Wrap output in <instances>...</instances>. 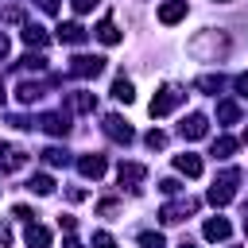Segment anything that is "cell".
<instances>
[{
    "label": "cell",
    "instance_id": "836d02e7",
    "mask_svg": "<svg viewBox=\"0 0 248 248\" xmlns=\"http://www.w3.org/2000/svg\"><path fill=\"white\" fill-rule=\"evenodd\" d=\"M159 190H163V194H178L182 186H178V178H163V182H159Z\"/></svg>",
    "mask_w": 248,
    "mask_h": 248
},
{
    "label": "cell",
    "instance_id": "5bb4252c",
    "mask_svg": "<svg viewBox=\"0 0 248 248\" xmlns=\"http://www.w3.org/2000/svg\"><path fill=\"white\" fill-rule=\"evenodd\" d=\"M202 232H205V240H229V232H232V225H229L225 217H209V221L202 225Z\"/></svg>",
    "mask_w": 248,
    "mask_h": 248
},
{
    "label": "cell",
    "instance_id": "2e32d148",
    "mask_svg": "<svg viewBox=\"0 0 248 248\" xmlns=\"http://www.w3.org/2000/svg\"><path fill=\"white\" fill-rule=\"evenodd\" d=\"M93 35H97V39H101L105 46H116V43H120V31H116V23H112L108 16H105V19L97 23V31H93Z\"/></svg>",
    "mask_w": 248,
    "mask_h": 248
},
{
    "label": "cell",
    "instance_id": "ab89813d",
    "mask_svg": "<svg viewBox=\"0 0 248 248\" xmlns=\"http://www.w3.org/2000/svg\"><path fill=\"white\" fill-rule=\"evenodd\" d=\"M62 248H81V244H78L74 236H66V244H62Z\"/></svg>",
    "mask_w": 248,
    "mask_h": 248
},
{
    "label": "cell",
    "instance_id": "f546056e",
    "mask_svg": "<svg viewBox=\"0 0 248 248\" xmlns=\"http://www.w3.org/2000/svg\"><path fill=\"white\" fill-rule=\"evenodd\" d=\"M0 19H4V23H23V8H4Z\"/></svg>",
    "mask_w": 248,
    "mask_h": 248
},
{
    "label": "cell",
    "instance_id": "cb8c5ba5",
    "mask_svg": "<svg viewBox=\"0 0 248 248\" xmlns=\"http://www.w3.org/2000/svg\"><path fill=\"white\" fill-rule=\"evenodd\" d=\"M232 151H236V140H232V136H221V140H213V155H217V159H229Z\"/></svg>",
    "mask_w": 248,
    "mask_h": 248
},
{
    "label": "cell",
    "instance_id": "7a4b0ae2",
    "mask_svg": "<svg viewBox=\"0 0 248 248\" xmlns=\"http://www.w3.org/2000/svg\"><path fill=\"white\" fill-rule=\"evenodd\" d=\"M182 97H186V93H182L178 85H163V89H159V93L151 97L147 112H151V116H167V112H174V108L182 105Z\"/></svg>",
    "mask_w": 248,
    "mask_h": 248
},
{
    "label": "cell",
    "instance_id": "9c48e42d",
    "mask_svg": "<svg viewBox=\"0 0 248 248\" xmlns=\"http://www.w3.org/2000/svg\"><path fill=\"white\" fill-rule=\"evenodd\" d=\"M178 132H182L186 140H202V136L209 132V120H205L202 112H190V116H186V120L178 124Z\"/></svg>",
    "mask_w": 248,
    "mask_h": 248
},
{
    "label": "cell",
    "instance_id": "7c38bea8",
    "mask_svg": "<svg viewBox=\"0 0 248 248\" xmlns=\"http://www.w3.org/2000/svg\"><path fill=\"white\" fill-rule=\"evenodd\" d=\"M116 178H120V186H132V190H136V186H140V182L147 178V170H143L140 163H120Z\"/></svg>",
    "mask_w": 248,
    "mask_h": 248
},
{
    "label": "cell",
    "instance_id": "8992f818",
    "mask_svg": "<svg viewBox=\"0 0 248 248\" xmlns=\"http://www.w3.org/2000/svg\"><path fill=\"white\" fill-rule=\"evenodd\" d=\"M27 167V151L16 147V143H0V170L12 174V170H23Z\"/></svg>",
    "mask_w": 248,
    "mask_h": 248
},
{
    "label": "cell",
    "instance_id": "8fae6325",
    "mask_svg": "<svg viewBox=\"0 0 248 248\" xmlns=\"http://www.w3.org/2000/svg\"><path fill=\"white\" fill-rule=\"evenodd\" d=\"M78 170H81L85 178H101V174L108 170V163H105V155H81V159H78Z\"/></svg>",
    "mask_w": 248,
    "mask_h": 248
},
{
    "label": "cell",
    "instance_id": "ac0fdd59",
    "mask_svg": "<svg viewBox=\"0 0 248 248\" xmlns=\"http://www.w3.org/2000/svg\"><path fill=\"white\" fill-rule=\"evenodd\" d=\"M16 97H19V105H35V101L43 97V85H35V81H19V85H16Z\"/></svg>",
    "mask_w": 248,
    "mask_h": 248
},
{
    "label": "cell",
    "instance_id": "f35d334b",
    "mask_svg": "<svg viewBox=\"0 0 248 248\" xmlns=\"http://www.w3.org/2000/svg\"><path fill=\"white\" fill-rule=\"evenodd\" d=\"M8 50H12V43H8V35H0V58H8Z\"/></svg>",
    "mask_w": 248,
    "mask_h": 248
},
{
    "label": "cell",
    "instance_id": "e575fe53",
    "mask_svg": "<svg viewBox=\"0 0 248 248\" xmlns=\"http://www.w3.org/2000/svg\"><path fill=\"white\" fill-rule=\"evenodd\" d=\"M8 244H12V225L0 221V248H8Z\"/></svg>",
    "mask_w": 248,
    "mask_h": 248
},
{
    "label": "cell",
    "instance_id": "5b68a950",
    "mask_svg": "<svg viewBox=\"0 0 248 248\" xmlns=\"http://www.w3.org/2000/svg\"><path fill=\"white\" fill-rule=\"evenodd\" d=\"M105 136H108V140H116V143H132V140H136L132 124H128L124 116H116V112H108V116H105Z\"/></svg>",
    "mask_w": 248,
    "mask_h": 248
},
{
    "label": "cell",
    "instance_id": "7402d4cb",
    "mask_svg": "<svg viewBox=\"0 0 248 248\" xmlns=\"http://www.w3.org/2000/svg\"><path fill=\"white\" fill-rule=\"evenodd\" d=\"M217 120L221 124H236L240 120V105L236 101H217Z\"/></svg>",
    "mask_w": 248,
    "mask_h": 248
},
{
    "label": "cell",
    "instance_id": "ba28073f",
    "mask_svg": "<svg viewBox=\"0 0 248 248\" xmlns=\"http://www.w3.org/2000/svg\"><path fill=\"white\" fill-rule=\"evenodd\" d=\"M182 19H186V0H167V4H159V23L174 27V23H182Z\"/></svg>",
    "mask_w": 248,
    "mask_h": 248
},
{
    "label": "cell",
    "instance_id": "30bf717a",
    "mask_svg": "<svg viewBox=\"0 0 248 248\" xmlns=\"http://www.w3.org/2000/svg\"><path fill=\"white\" fill-rule=\"evenodd\" d=\"M39 128L50 132V136H66L70 132V116L66 112H46V116H39Z\"/></svg>",
    "mask_w": 248,
    "mask_h": 248
},
{
    "label": "cell",
    "instance_id": "60d3db41",
    "mask_svg": "<svg viewBox=\"0 0 248 248\" xmlns=\"http://www.w3.org/2000/svg\"><path fill=\"white\" fill-rule=\"evenodd\" d=\"M0 101H4V78H0Z\"/></svg>",
    "mask_w": 248,
    "mask_h": 248
},
{
    "label": "cell",
    "instance_id": "603a6c76",
    "mask_svg": "<svg viewBox=\"0 0 248 248\" xmlns=\"http://www.w3.org/2000/svg\"><path fill=\"white\" fill-rule=\"evenodd\" d=\"M221 85H225V78H221V74H205V78H198V89H202V93H213V97H217V93H221Z\"/></svg>",
    "mask_w": 248,
    "mask_h": 248
},
{
    "label": "cell",
    "instance_id": "4fadbf2b",
    "mask_svg": "<svg viewBox=\"0 0 248 248\" xmlns=\"http://www.w3.org/2000/svg\"><path fill=\"white\" fill-rule=\"evenodd\" d=\"M174 170L186 174V178H198V174H202V159L190 155V151H182V155H174Z\"/></svg>",
    "mask_w": 248,
    "mask_h": 248
},
{
    "label": "cell",
    "instance_id": "f1b7e54d",
    "mask_svg": "<svg viewBox=\"0 0 248 248\" xmlns=\"http://www.w3.org/2000/svg\"><path fill=\"white\" fill-rule=\"evenodd\" d=\"M140 244H143V248H167L159 232H140Z\"/></svg>",
    "mask_w": 248,
    "mask_h": 248
},
{
    "label": "cell",
    "instance_id": "b9f144b4",
    "mask_svg": "<svg viewBox=\"0 0 248 248\" xmlns=\"http://www.w3.org/2000/svg\"><path fill=\"white\" fill-rule=\"evenodd\" d=\"M178 248H198V244H178Z\"/></svg>",
    "mask_w": 248,
    "mask_h": 248
},
{
    "label": "cell",
    "instance_id": "ffe728a7",
    "mask_svg": "<svg viewBox=\"0 0 248 248\" xmlns=\"http://www.w3.org/2000/svg\"><path fill=\"white\" fill-rule=\"evenodd\" d=\"M58 39H62V43H81V39H85V27L74 23V19H70V23H58Z\"/></svg>",
    "mask_w": 248,
    "mask_h": 248
},
{
    "label": "cell",
    "instance_id": "d4e9b609",
    "mask_svg": "<svg viewBox=\"0 0 248 248\" xmlns=\"http://www.w3.org/2000/svg\"><path fill=\"white\" fill-rule=\"evenodd\" d=\"M43 163H46V167H66L70 155H66L62 147H46V151H43Z\"/></svg>",
    "mask_w": 248,
    "mask_h": 248
},
{
    "label": "cell",
    "instance_id": "3957f363",
    "mask_svg": "<svg viewBox=\"0 0 248 248\" xmlns=\"http://www.w3.org/2000/svg\"><path fill=\"white\" fill-rule=\"evenodd\" d=\"M236 182H240V170H225V174L209 186V194H205V198H209L213 205H229V202H232V194H236V190H232Z\"/></svg>",
    "mask_w": 248,
    "mask_h": 248
},
{
    "label": "cell",
    "instance_id": "4316f807",
    "mask_svg": "<svg viewBox=\"0 0 248 248\" xmlns=\"http://www.w3.org/2000/svg\"><path fill=\"white\" fill-rule=\"evenodd\" d=\"M19 66H23V70L43 74V70H46V58H43V54H23V58H19Z\"/></svg>",
    "mask_w": 248,
    "mask_h": 248
},
{
    "label": "cell",
    "instance_id": "4dcf8cb0",
    "mask_svg": "<svg viewBox=\"0 0 248 248\" xmlns=\"http://www.w3.org/2000/svg\"><path fill=\"white\" fill-rule=\"evenodd\" d=\"M120 209V202H112V198H105V202H97V213H105V217H112Z\"/></svg>",
    "mask_w": 248,
    "mask_h": 248
},
{
    "label": "cell",
    "instance_id": "1f68e13d",
    "mask_svg": "<svg viewBox=\"0 0 248 248\" xmlns=\"http://www.w3.org/2000/svg\"><path fill=\"white\" fill-rule=\"evenodd\" d=\"M93 248H116V240L108 232H93Z\"/></svg>",
    "mask_w": 248,
    "mask_h": 248
},
{
    "label": "cell",
    "instance_id": "d6986e66",
    "mask_svg": "<svg viewBox=\"0 0 248 248\" xmlns=\"http://www.w3.org/2000/svg\"><path fill=\"white\" fill-rule=\"evenodd\" d=\"M19 35H23V43H27V46H46V31H43L39 23H23V31H19Z\"/></svg>",
    "mask_w": 248,
    "mask_h": 248
},
{
    "label": "cell",
    "instance_id": "83f0119b",
    "mask_svg": "<svg viewBox=\"0 0 248 248\" xmlns=\"http://www.w3.org/2000/svg\"><path fill=\"white\" fill-rule=\"evenodd\" d=\"M143 143H147V147H151V151H159V147H167V136H163V132H155V128H151V132H147V136H143Z\"/></svg>",
    "mask_w": 248,
    "mask_h": 248
},
{
    "label": "cell",
    "instance_id": "44dd1931",
    "mask_svg": "<svg viewBox=\"0 0 248 248\" xmlns=\"http://www.w3.org/2000/svg\"><path fill=\"white\" fill-rule=\"evenodd\" d=\"M112 97H116L120 105H132V101H136V89H132V81H128V78H116V81H112Z\"/></svg>",
    "mask_w": 248,
    "mask_h": 248
},
{
    "label": "cell",
    "instance_id": "d590c367",
    "mask_svg": "<svg viewBox=\"0 0 248 248\" xmlns=\"http://www.w3.org/2000/svg\"><path fill=\"white\" fill-rule=\"evenodd\" d=\"M70 4H74V12H93L101 0H70Z\"/></svg>",
    "mask_w": 248,
    "mask_h": 248
},
{
    "label": "cell",
    "instance_id": "7bdbcfd3",
    "mask_svg": "<svg viewBox=\"0 0 248 248\" xmlns=\"http://www.w3.org/2000/svg\"><path fill=\"white\" fill-rule=\"evenodd\" d=\"M244 232H248V217H244Z\"/></svg>",
    "mask_w": 248,
    "mask_h": 248
},
{
    "label": "cell",
    "instance_id": "ee69618b",
    "mask_svg": "<svg viewBox=\"0 0 248 248\" xmlns=\"http://www.w3.org/2000/svg\"><path fill=\"white\" fill-rule=\"evenodd\" d=\"M217 4H229V0H217Z\"/></svg>",
    "mask_w": 248,
    "mask_h": 248
},
{
    "label": "cell",
    "instance_id": "277c9868",
    "mask_svg": "<svg viewBox=\"0 0 248 248\" xmlns=\"http://www.w3.org/2000/svg\"><path fill=\"white\" fill-rule=\"evenodd\" d=\"M101 70H105L101 54H74L70 58V74H78V78H97Z\"/></svg>",
    "mask_w": 248,
    "mask_h": 248
},
{
    "label": "cell",
    "instance_id": "6da1fadb",
    "mask_svg": "<svg viewBox=\"0 0 248 248\" xmlns=\"http://www.w3.org/2000/svg\"><path fill=\"white\" fill-rule=\"evenodd\" d=\"M186 50H190V58H198V62H221V58L229 54V35H225V31H198V35L186 43Z\"/></svg>",
    "mask_w": 248,
    "mask_h": 248
},
{
    "label": "cell",
    "instance_id": "9a60e30c",
    "mask_svg": "<svg viewBox=\"0 0 248 248\" xmlns=\"http://www.w3.org/2000/svg\"><path fill=\"white\" fill-rule=\"evenodd\" d=\"M23 240H27V248H50V229H43L39 221H31L27 232H23Z\"/></svg>",
    "mask_w": 248,
    "mask_h": 248
},
{
    "label": "cell",
    "instance_id": "d6a6232c",
    "mask_svg": "<svg viewBox=\"0 0 248 248\" xmlns=\"http://www.w3.org/2000/svg\"><path fill=\"white\" fill-rule=\"evenodd\" d=\"M232 89H236L240 97H248V74H236V78H232Z\"/></svg>",
    "mask_w": 248,
    "mask_h": 248
},
{
    "label": "cell",
    "instance_id": "8d00e7d4",
    "mask_svg": "<svg viewBox=\"0 0 248 248\" xmlns=\"http://www.w3.org/2000/svg\"><path fill=\"white\" fill-rule=\"evenodd\" d=\"M12 213H16V217H23V221H27V225H31V217H35V213H31V209H27V205H16V209H12Z\"/></svg>",
    "mask_w": 248,
    "mask_h": 248
},
{
    "label": "cell",
    "instance_id": "484cf974",
    "mask_svg": "<svg viewBox=\"0 0 248 248\" xmlns=\"http://www.w3.org/2000/svg\"><path fill=\"white\" fill-rule=\"evenodd\" d=\"M27 186H31L35 194H50V190H54V178H50V174H31Z\"/></svg>",
    "mask_w": 248,
    "mask_h": 248
},
{
    "label": "cell",
    "instance_id": "74e56055",
    "mask_svg": "<svg viewBox=\"0 0 248 248\" xmlns=\"http://www.w3.org/2000/svg\"><path fill=\"white\" fill-rule=\"evenodd\" d=\"M39 8H43V12H50V16H54V12H58V0H39Z\"/></svg>",
    "mask_w": 248,
    "mask_h": 248
},
{
    "label": "cell",
    "instance_id": "e0dca14e",
    "mask_svg": "<svg viewBox=\"0 0 248 248\" xmlns=\"http://www.w3.org/2000/svg\"><path fill=\"white\" fill-rule=\"evenodd\" d=\"M70 108H74V112H93V108H97V97H93L89 89H78V93H70Z\"/></svg>",
    "mask_w": 248,
    "mask_h": 248
},
{
    "label": "cell",
    "instance_id": "52a82bcc",
    "mask_svg": "<svg viewBox=\"0 0 248 248\" xmlns=\"http://www.w3.org/2000/svg\"><path fill=\"white\" fill-rule=\"evenodd\" d=\"M194 209H198V202H194V198H186V202H170V205H163V209H159V221H163V225H174V221H182V217H186V213H194Z\"/></svg>",
    "mask_w": 248,
    "mask_h": 248
}]
</instances>
